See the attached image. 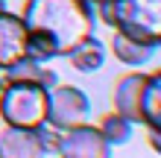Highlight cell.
<instances>
[{
	"mask_svg": "<svg viewBox=\"0 0 161 158\" xmlns=\"http://www.w3.org/2000/svg\"><path fill=\"white\" fill-rule=\"evenodd\" d=\"M21 21L30 32V59L47 62L94 35V6L88 0H26Z\"/></svg>",
	"mask_w": 161,
	"mask_h": 158,
	"instance_id": "6da1fadb",
	"label": "cell"
},
{
	"mask_svg": "<svg viewBox=\"0 0 161 158\" xmlns=\"http://www.w3.org/2000/svg\"><path fill=\"white\" fill-rule=\"evenodd\" d=\"M97 9L100 21L126 38L153 50L161 44V0H108Z\"/></svg>",
	"mask_w": 161,
	"mask_h": 158,
	"instance_id": "7a4b0ae2",
	"label": "cell"
},
{
	"mask_svg": "<svg viewBox=\"0 0 161 158\" xmlns=\"http://www.w3.org/2000/svg\"><path fill=\"white\" fill-rule=\"evenodd\" d=\"M0 120L18 129H38L47 120V88L35 82H3Z\"/></svg>",
	"mask_w": 161,
	"mask_h": 158,
	"instance_id": "3957f363",
	"label": "cell"
},
{
	"mask_svg": "<svg viewBox=\"0 0 161 158\" xmlns=\"http://www.w3.org/2000/svg\"><path fill=\"white\" fill-rule=\"evenodd\" d=\"M88 111H91V103H88V97H85L79 88L56 85V88L47 91V120L44 123H50L53 129H59V132L85 123Z\"/></svg>",
	"mask_w": 161,
	"mask_h": 158,
	"instance_id": "277c9868",
	"label": "cell"
},
{
	"mask_svg": "<svg viewBox=\"0 0 161 158\" xmlns=\"http://www.w3.org/2000/svg\"><path fill=\"white\" fill-rule=\"evenodd\" d=\"M56 155L59 158H111V144L100 135L97 126L79 123L62 132Z\"/></svg>",
	"mask_w": 161,
	"mask_h": 158,
	"instance_id": "5b68a950",
	"label": "cell"
},
{
	"mask_svg": "<svg viewBox=\"0 0 161 158\" xmlns=\"http://www.w3.org/2000/svg\"><path fill=\"white\" fill-rule=\"evenodd\" d=\"M30 56V32L21 21V15L0 6V70L15 68Z\"/></svg>",
	"mask_w": 161,
	"mask_h": 158,
	"instance_id": "8992f818",
	"label": "cell"
},
{
	"mask_svg": "<svg viewBox=\"0 0 161 158\" xmlns=\"http://www.w3.org/2000/svg\"><path fill=\"white\" fill-rule=\"evenodd\" d=\"M147 73H126L114 82V94L111 103L120 117H126L129 123H141V97H144Z\"/></svg>",
	"mask_w": 161,
	"mask_h": 158,
	"instance_id": "52a82bcc",
	"label": "cell"
},
{
	"mask_svg": "<svg viewBox=\"0 0 161 158\" xmlns=\"http://www.w3.org/2000/svg\"><path fill=\"white\" fill-rule=\"evenodd\" d=\"M44 146L35 135V129L6 126L0 132V158H44Z\"/></svg>",
	"mask_w": 161,
	"mask_h": 158,
	"instance_id": "ba28073f",
	"label": "cell"
},
{
	"mask_svg": "<svg viewBox=\"0 0 161 158\" xmlns=\"http://www.w3.org/2000/svg\"><path fill=\"white\" fill-rule=\"evenodd\" d=\"M3 82H35V85H41V88L50 91V88L59 85V76H56V70L44 68L41 62H35V59L26 56L24 62H18L15 68L6 70V76L0 79V85H3Z\"/></svg>",
	"mask_w": 161,
	"mask_h": 158,
	"instance_id": "9c48e42d",
	"label": "cell"
},
{
	"mask_svg": "<svg viewBox=\"0 0 161 158\" xmlns=\"http://www.w3.org/2000/svg\"><path fill=\"white\" fill-rule=\"evenodd\" d=\"M141 123L161 129V73H147L144 97H141Z\"/></svg>",
	"mask_w": 161,
	"mask_h": 158,
	"instance_id": "30bf717a",
	"label": "cell"
},
{
	"mask_svg": "<svg viewBox=\"0 0 161 158\" xmlns=\"http://www.w3.org/2000/svg\"><path fill=\"white\" fill-rule=\"evenodd\" d=\"M68 59H70V68L73 70H79V73H94L97 68H103V62H106V47L94 38H85L79 47H73L68 53Z\"/></svg>",
	"mask_w": 161,
	"mask_h": 158,
	"instance_id": "8fae6325",
	"label": "cell"
},
{
	"mask_svg": "<svg viewBox=\"0 0 161 158\" xmlns=\"http://www.w3.org/2000/svg\"><path fill=\"white\" fill-rule=\"evenodd\" d=\"M111 53H114L117 62H123V64H144V62L153 59V47L132 41V38H126V35L117 32V30L111 35Z\"/></svg>",
	"mask_w": 161,
	"mask_h": 158,
	"instance_id": "7c38bea8",
	"label": "cell"
},
{
	"mask_svg": "<svg viewBox=\"0 0 161 158\" xmlns=\"http://www.w3.org/2000/svg\"><path fill=\"white\" fill-rule=\"evenodd\" d=\"M97 129H100V135L106 138L111 146H120V144H126L129 138H132V123H129L126 117H120L117 111L103 114L100 123H97Z\"/></svg>",
	"mask_w": 161,
	"mask_h": 158,
	"instance_id": "4fadbf2b",
	"label": "cell"
},
{
	"mask_svg": "<svg viewBox=\"0 0 161 158\" xmlns=\"http://www.w3.org/2000/svg\"><path fill=\"white\" fill-rule=\"evenodd\" d=\"M35 135H38V141H41V146H44V152H56V146H59V138H62L59 129H53L50 123H41L38 129H35Z\"/></svg>",
	"mask_w": 161,
	"mask_h": 158,
	"instance_id": "5bb4252c",
	"label": "cell"
},
{
	"mask_svg": "<svg viewBox=\"0 0 161 158\" xmlns=\"http://www.w3.org/2000/svg\"><path fill=\"white\" fill-rule=\"evenodd\" d=\"M91 6H103V3H108V0H88Z\"/></svg>",
	"mask_w": 161,
	"mask_h": 158,
	"instance_id": "9a60e30c",
	"label": "cell"
}]
</instances>
